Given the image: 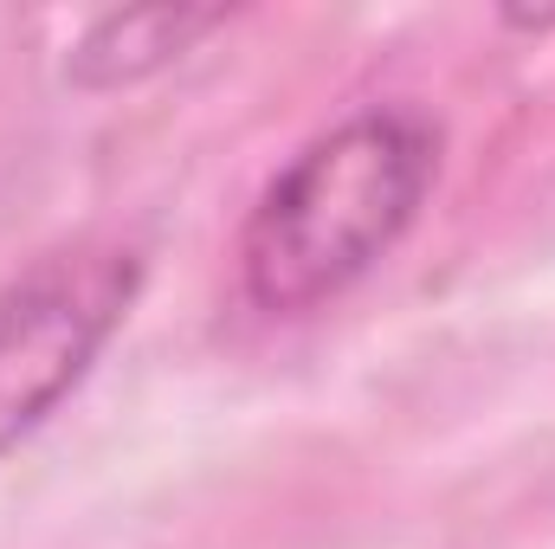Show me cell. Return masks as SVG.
Returning a JSON list of instances; mask_svg holds the SVG:
<instances>
[{
	"instance_id": "7a4b0ae2",
	"label": "cell",
	"mask_w": 555,
	"mask_h": 549,
	"mask_svg": "<svg viewBox=\"0 0 555 549\" xmlns=\"http://www.w3.org/2000/svg\"><path fill=\"white\" fill-rule=\"evenodd\" d=\"M142 297V253L78 233L0 278V459L65 408Z\"/></svg>"
},
{
	"instance_id": "3957f363",
	"label": "cell",
	"mask_w": 555,
	"mask_h": 549,
	"mask_svg": "<svg viewBox=\"0 0 555 549\" xmlns=\"http://www.w3.org/2000/svg\"><path fill=\"white\" fill-rule=\"evenodd\" d=\"M214 26H227V7H117V13H98L65 52V85L85 98L130 91L142 78L181 65Z\"/></svg>"
},
{
	"instance_id": "6da1fadb",
	"label": "cell",
	"mask_w": 555,
	"mask_h": 549,
	"mask_svg": "<svg viewBox=\"0 0 555 549\" xmlns=\"http://www.w3.org/2000/svg\"><path fill=\"white\" fill-rule=\"evenodd\" d=\"M439 124L414 104H362L310 137L240 227V284L266 317H310L356 291L439 181Z\"/></svg>"
}]
</instances>
